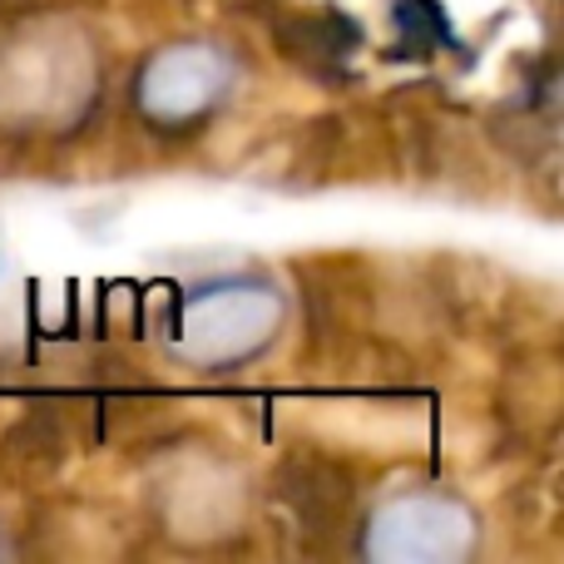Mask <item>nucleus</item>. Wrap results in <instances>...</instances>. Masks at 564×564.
<instances>
[{
    "mask_svg": "<svg viewBox=\"0 0 564 564\" xmlns=\"http://www.w3.org/2000/svg\"><path fill=\"white\" fill-rule=\"evenodd\" d=\"M282 322V297L263 282H214L194 292L174 322V357L194 367H238L273 341Z\"/></svg>",
    "mask_w": 564,
    "mask_h": 564,
    "instance_id": "nucleus-1",
    "label": "nucleus"
},
{
    "mask_svg": "<svg viewBox=\"0 0 564 564\" xmlns=\"http://www.w3.org/2000/svg\"><path fill=\"white\" fill-rule=\"evenodd\" d=\"M476 540V520L451 496H397L371 516L361 550L387 564H451Z\"/></svg>",
    "mask_w": 564,
    "mask_h": 564,
    "instance_id": "nucleus-2",
    "label": "nucleus"
},
{
    "mask_svg": "<svg viewBox=\"0 0 564 564\" xmlns=\"http://www.w3.org/2000/svg\"><path fill=\"white\" fill-rule=\"evenodd\" d=\"M0 95L10 99L6 115L59 124L55 105H69V115H79L95 99V59L85 55V45H55L50 35L25 40L0 59Z\"/></svg>",
    "mask_w": 564,
    "mask_h": 564,
    "instance_id": "nucleus-3",
    "label": "nucleus"
},
{
    "mask_svg": "<svg viewBox=\"0 0 564 564\" xmlns=\"http://www.w3.org/2000/svg\"><path fill=\"white\" fill-rule=\"evenodd\" d=\"M228 79H234V69L214 45H174L149 59L144 79H139V105L154 124L178 129L208 115L224 99Z\"/></svg>",
    "mask_w": 564,
    "mask_h": 564,
    "instance_id": "nucleus-4",
    "label": "nucleus"
}]
</instances>
